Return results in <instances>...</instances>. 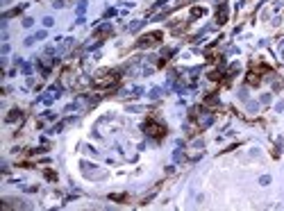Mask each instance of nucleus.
<instances>
[{
    "instance_id": "obj_1",
    "label": "nucleus",
    "mask_w": 284,
    "mask_h": 211,
    "mask_svg": "<svg viewBox=\"0 0 284 211\" xmlns=\"http://www.w3.org/2000/svg\"><path fill=\"white\" fill-rule=\"evenodd\" d=\"M143 129L148 134H153L155 139H159V136H164V134H166V127L164 125H157V123H148V125H143Z\"/></svg>"
},
{
    "instance_id": "obj_2",
    "label": "nucleus",
    "mask_w": 284,
    "mask_h": 211,
    "mask_svg": "<svg viewBox=\"0 0 284 211\" xmlns=\"http://www.w3.org/2000/svg\"><path fill=\"white\" fill-rule=\"evenodd\" d=\"M159 41V34L155 32V34H146V36H141V39L137 41V45L139 48H146V45H153V43H157Z\"/></svg>"
},
{
    "instance_id": "obj_3",
    "label": "nucleus",
    "mask_w": 284,
    "mask_h": 211,
    "mask_svg": "<svg viewBox=\"0 0 284 211\" xmlns=\"http://www.w3.org/2000/svg\"><path fill=\"white\" fill-rule=\"evenodd\" d=\"M111 32H114V27L109 23H102L100 27H96V32H93V34H96V36H105V34H111Z\"/></svg>"
},
{
    "instance_id": "obj_4",
    "label": "nucleus",
    "mask_w": 284,
    "mask_h": 211,
    "mask_svg": "<svg viewBox=\"0 0 284 211\" xmlns=\"http://www.w3.org/2000/svg\"><path fill=\"white\" fill-rule=\"evenodd\" d=\"M21 116H23L21 109H12V113H7V118H5V120H7V123H16Z\"/></svg>"
},
{
    "instance_id": "obj_5",
    "label": "nucleus",
    "mask_w": 284,
    "mask_h": 211,
    "mask_svg": "<svg viewBox=\"0 0 284 211\" xmlns=\"http://www.w3.org/2000/svg\"><path fill=\"white\" fill-rule=\"evenodd\" d=\"M227 21V7H225V0H223V5L218 9V23H225Z\"/></svg>"
},
{
    "instance_id": "obj_6",
    "label": "nucleus",
    "mask_w": 284,
    "mask_h": 211,
    "mask_svg": "<svg viewBox=\"0 0 284 211\" xmlns=\"http://www.w3.org/2000/svg\"><path fill=\"white\" fill-rule=\"evenodd\" d=\"M245 107H248V111H250V113H257V111H259V102L248 100V102H245Z\"/></svg>"
},
{
    "instance_id": "obj_7",
    "label": "nucleus",
    "mask_w": 284,
    "mask_h": 211,
    "mask_svg": "<svg viewBox=\"0 0 284 211\" xmlns=\"http://www.w3.org/2000/svg\"><path fill=\"white\" fill-rule=\"evenodd\" d=\"M143 23H146V21H134V23L127 25V30H130V32H139L141 27H143Z\"/></svg>"
},
{
    "instance_id": "obj_8",
    "label": "nucleus",
    "mask_w": 284,
    "mask_h": 211,
    "mask_svg": "<svg viewBox=\"0 0 284 211\" xmlns=\"http://www.w3.org/2000/svg\"><path fill=\"white\" fill-rule=\"evenodd\" d=\"M75 12H78V14L82 16L84 12H87V3H84V0H80V3H78V9H75Z\"/></svg>"
},
{
    "instance_id": "obj_9",
    "label": "nucleus",
    "mask_w": 284,
    "mask_h": 211,
    "mask_svg": "<svg viewBox=\"0 0 284 211\" xmlns=\"http://www.w3.org/2000/svg\"><path fill=\"white\" fill-rule=\"evenodd\" d=\"M271 100H273V95H271V93H261V98H259V102H261V104H268Z\"/></svg>"
},
{
    "instance_id": "obj_10",
    "label": "nucleus",
    "mask_w": 284,
    "mask_h": 211,
    "mask_svg": "<svg viewBox=\"0 0 284 211\" xmlns=\"http://www.w3.org/2000/svg\"><path fill=\"white\" fill-rule=\"evenodd\" d=\"M271 184V175H261L259 177V186H268Z\"/></svg>"
},
{
    "instance_id": "obj_11",
    "label": "nucleus",
    "mask_w": 284,
    "mask_h": 211,
    "mask_svg": "<svg viewBox=\"0 0 284 211\" xmlns=\"http://www.w3.org/2000/svg\"><path fill=\"white\" fill-rule=\"evenodd\" d=\"M218 102V95H207L205 98V104H216Z\"/></svg>"
},
{
    "instance_id": "obj_12",
    "label": "nucleus",
    "mask_w": 284,
    "mask_h": 211,
    "mask_svg": "<svg viewBox=\"0 0 284 211\" xmlns=\"http://www.w3.org/2000/svg\"><path fill=\"white\" fill-rule=\"evenodd\" d=\"M52 25H55V18L52 16H46L43 18V27H52Z\"/></svg>"
},
{
    "instance_id": "obj_13",
    "label": "nucleus",
    "mask_w": 284,
    "mask_h": 211,
    "mask_svg": "<svg viewBox=\"0 0 284 211\" xmlns=\"http://www.w3.org/2000/svg\"><path fill=\"white\" fill-rule=\"evenodd\" d=\"M212 123H214V116H205V118H202V123H200V125H202V127H209V125H212Z\"/></svg>"
},
{
    "instance_id": "obj_14",
    "label": "nucleus",
    "mask_w": 284,
    "mask_h": 211,
    "mask_svg": "<svg viewBox=\"0 0 284 211\" xmlns=\"http://www.w3.org/2000/svg\"><path fill=\"white\" fill-rule=\"evenodd\" d=\"M261 77H257V73H250V77H248V84H259Z\"/></svg>"
},
{
    "instance_id": "obj_15",
    "label": "nucleus",
    "mask_w": 284,
    "mask_h": 211,
    "mask_svg": "<svg viewBox=\"0 0 284 211\" xmlns=\"http://www.w3.org/2000/svg\"><path fill=\"white\" fill-rule=\"evenodd\" d=\"M34 36H36V41H43L46 36H48V32H46V30H39V32H36Z\"/></svg>"
},
{
    "instance_id": "obj_16",
    "label": "nucleus",
    "mask_w": 284,
    "mask_h": 211,
    "mask_svg": "<svg viewBox=\"0 0 284 211\" xmlns=\"http://www.w3.org/2000/svg\"><path fill=\"white\" fill-rule=\"evenodd\" d=\"M148 95H150V98H153V100H157L159 95H162V89H153V91H150Z\"/></svg>"
},
{
    "instance_id": "obj_17",
    "label": "nucleus",
    "mask_w": 284,
    "mask_h": 211,
    "mask_svg": "<svg viewBox=\"0 0 284 211\" xmlns=\"http://www.w3.org/2000/svg\"><path fill=\"white\" fill-rule=\"evenodd\" d=\"M239 100L248 102V89H241V91H239Z\"/></svg>"
},
{
    "instance_id": "obj_18",
    "label": "nucleus",
    "mask_w": 284,
    "mask_h": 211,
    "mask_svg": "<svg viewBox=\"0 0 284 211\" xmlns=\"http://www.w3.org/2000/svg\"><path fill=\"white\" fill-rule=\"evenodd\" d=\"M34 43H36V36H34V34H32V36H27V39H25V45H27V48H32Z\"/></svg>"
},
{
    "instance_id": "obj_19",
    "label": "nucleus",
    "mask_w": 284,
    "mask_h": 211,
    "mask_svg": "<svg viewBox=\"0 0 284 211\" xmlns=\"http://www.w3.org/2000/svg\"><path fill=\"white\" fill-rule=\"evenodd\" d=\"M32 25H34V18H30V16L23 18V27H32Z\"/></svg>"
},
{
    "instance_id": "obj_20",
    "label": "nucleus",
    "mask_w": 284,
    "mask_h": 211,
    "mask_svg": "<svg viewBox=\"0 0 284 211\" xmlns=\"http://www.w3.org/2000/svg\"><path fill=\"white\" fill-rule=\"evenodd\" d=\"M282 86H284V80H275V82H273V89H275V91H280Z\"/></svg>"
},
{
    "instance_id": "obj_21",
    "label": "nucleus",
    "mask_w": 284,
    "mask_h": 211,
    "mask_svg": "<svg viewBox=\"0 0 284 211\" xmlns=\"http://www.w3.org/2000/svg\"><path fill=\"white\" fill-rule=\"evenodd\" d=\"M23 75H32V66L30 64H23Z\"/></svg>"
},
{
    "instance_id": "obj_22",
    "label": "nucleus",
    "mask_w": 284,
    "mask_h": 211,
    "mask_svg": "<svg viewBox=\"0 0 284 211\" xmlns=\"http://www.w3.org/2000/svg\"><path fill=\"white\" fill-rule=\"evenodd\" d=\"M143 75H153V66H143V71H141Z\"/></svg>"
},
{
    "instance_id": "obj_23",
    "label": "nucleus",
    "mask_w": 284,
    "mask_h": 211,
    "mask_svg": "<svg viewBox=\"0 0 284 211\" xmlns=\"http://www.w3.org/2000/svg\"><path fill=\"white\" fill-rule=\"evenodd\" d=\"M143 93V89H141V86H134V89H132V95H141Z\"/></svg>"
},
{
    "instance_id": "obj_24",
    "label": "nucleus",
    "mask_w": 284,
    "mask_h": 211,
    "mask_svg": "<svg viewBox=\"0 0 284 211\" xmlns=\"http://www.w3.org/2000/svg\"><path fill=\"white\" fill-rule=\"evenodd\" d=\"M191 16H193V18H198V16H202V9H198V7H196V9H193V12H191Z\"/></svg>"
},
{
    "instance_id": "obj_25",
    "label": "nucleus",
    "mask_w": 284,
    "mask_h": 211,
    "mask_svg": "<svg viewBox=\"0 0 284 211\" xmlns=\"http://www.w3.org/2000/svg\"><path fill=\"white\" fill-rule=\"evenodd\" d=\"M0 52H3V55H9V43H3V48H0Z\"/></svg>"
},
{
    "instance_id": "obj_26",
    "label": "nucleus",
    "mask_w": 284,
    "mask_h": 211,
    "mask_svg": "<svg viewBox=\"0 0 284 211\" xmlns=\"http://www.w3.org/2000/svg\"><path fill=\"white\" fill-rule=\"evenodd\" d=\"M275 111H284V100H280V102L275 104Z\"/></svg>"
},
{
    "instance_id": "obj_27",
    "label": "nucleus",
    "mask_w": 284,
    "mask_h": 211,
    "mask_svg": "<svg viewBox=\"0 0 284 211\" xmlns=\"http://www.w3.org/2000/svg\"><path fill=\"white\" fill-rule=\"evenodd\" d=\"M46 55H55V45H46Z\"/></svg>"
}]
</instances>
